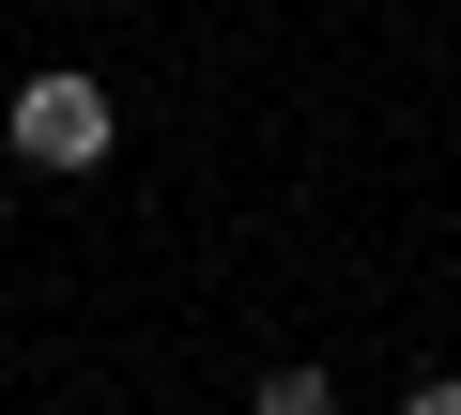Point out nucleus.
Wrapping results in <instances>:
<instances>
[{
	"instance_id": "f257e3e1",
	"label": "nucleus",
	"mask_w": 461,
	"mask_h": 415,
	"mask_svg": "<svg viewBox=\"0 0 461 415\" xmlns=\"http://www.w3.org/2000/svg\"><path fill=\"white\" fill-rule=\"evenodd\" d=\"M16 154L32 169H93L108 154V93L93 77H16Z\"/></svg>"
},
{
	"instance_id": "f03ea898",
	"label": "nucleus",
	"mask_w": 461,
	"mask_h": 415,
	"mask_svg": "<svg viewBox=\"0 0 461 415\" xmlns=\"http://www.w3.org/2000/svg\"><path fill=\"white\" fill-rule=\"evenodd\" d=\"M262 415H339V384L323 369H262Z\"/></svg>"
},
{
	"instance_id": "7ed1b4c3",
	"label": "nucleus",
	"mask_w": 461,
	"mask_h": 415,
	"mask_svg": "<svg viewBox=\"0 0 461 415\" xmlns=\"http://www.w3.org/2000/svg\"><path fill=\"white\" fill-rule=\"evenodd\" d=\"M400 415H461V384H415V400H400Z\"/></svg>"
}]
</instances>
